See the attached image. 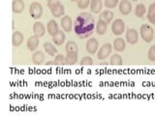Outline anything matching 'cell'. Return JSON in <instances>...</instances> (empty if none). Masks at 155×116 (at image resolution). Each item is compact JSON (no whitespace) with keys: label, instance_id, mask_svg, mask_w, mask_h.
I'll list each match as a JSON object with an SVG mask.
<instances>
[{"label":"cell","instance_id":"cell-11","mask_svg":"<svg viewBox=\"0 0 155 116\" xmlns=\"http://www.w3.org/2000/svg\"><path fill=\"white\" fill-rule=\"evenodd\" d=\"M39 43H40V41H39V37L38 36H36V35L31 36L27 40V44H26L27 48L30 51L35 50L36 48L38 47V46H39Z\"/></svg>","mask_w":155,"mask_h":116},{"label":"cell","instance_id":"cell-2","mask_svg":"<svg viewBox=\"0 0 155 116\" xmlns=\"http://www.w3.org/2000/svg\"><path fill=\"white\" fill-rule=\"evenodd\" d=\"M140 37H142L143 40L147 43H150L154 38L153 28L150 25H147V24H143V25L140 26Z\"/></svg>","mask_w":155,"mask_h":116},{"label":"cell","instance_id":"cell-26","mask_svg":"<svg viewBox=\"0 0 155 116\" xmlns=\"http://www.w3.org/2000/svg\"><path fill=\"white\" fill-rule=\"evenodd\" d=\"M110 63L111 65H122L123 64L122 57H121L119 54H114L110 57Z\"/></svg>","mask_w":155,"mask_h":116},{"label":"cell","instance_id":"cell-37","mask_svg":"<svg viewBox=\"0 0 155 116\" xmlns=\"http://www.w3.org/2000/svg\"><path fill=\"white\" fill-rule=\"evenodd\" d=\"M132 1H134V2H136V1H138V0H132Z\"/></svg>","mask_w":155,"mask_h":116},{"label":"cell","instance_id":"cell-32","mask_svg":"<svg viewBox=\"0 0 155 116\" xmlns=\"http://www.w3.org/2000/svg\"><path fill=\"white\" fill-rule=\"evenodd\" d=\"M147 55H148V59L150 61H155V50H154V47L153 46L152 47H150L149 48V50H148V53H147Z\"/></svg>","mask_w":155,"mask_h":116},{"label":"cell","instance_id":"cell-3","mask_svg":"<svg viewBox=\"0 0 155 116\" xmlns=\"http://www.w3.org/2000/svg\"><path fill=\"white\" fill-rule=\"evenodd\" d=\"M29 13H30L31 17L35 19H38L42 18L43 14V7L39 2H33L29 6Z\"/></svg>","mask_w":155,"mask_h":116},{"label":"cell","instance_id":"cell-4","mask_svg":"<svg viewBox=\"0 0 155 116\" xmlns=\"http://www.w3.org/2000/svg\"><path fill=\"white\" fill-rule=\"evenodd\" d=\"M124 30H125V23L122 19L120 18L115 19L113 22V24H111V31L116 36L121 35L124 32Z\"/></svg>","mask_w":155,"mask_h":116},{"label":"cell","instance_id":"cell-34","mask_svg":"<svg viewBox=\"0 0 155 116\" xmlns=\"http://www.w3.org/2000/svg\"><path fill=\"white\" fill-rule=\"evenodd\" d=\"M155 13V3H152L148 8V14H151Z\"/></svg>","mask_w":155,"mask_h":116},{"label":"cell","instance_id":"cell-38","mask_svg":"<svg viewBox=\"0 0 155 116\" xmlns=\"http://www.w3.org/2000/svg\"><path fill=\"white\" fill-rule=\"evenodd\" d=\"M153 47H154V50H155V45H154V46H153Z\"/></svg>","mask_w":155,"mask_h":116},{"label":"cell","instance_id":"cell-8","mask_svg":"<svg viewBox=\"0 0 155 116\" xmlns=\"http://www.w3.org/2000/svg\"><path fill=\"white\" fill-rule=\"evenodd\" d=\"M132 11V5H131L129 0H122L119 3V12L123 16H128Z\"/></svg>","mask_w":155,"mask_h":116},{"label":"cell","instance_id":"cell-21","mask_svg":"<svg viewBox=\"0 0 155 116\" xmlns=\"http://www.w3.org/2000/svg\"><path fill=\"white\" fill-rule=\"evenodd\" d=\"M51 14H52V16L53 17H55V18H60L61 16H63L64 14V11H65V9H64V6L60 3L59 5H57L56 7H54L53 9L51 10Z\"/></svg>","mask_w":155,"mask_h":116},{"label":"cell","instance_id":"cell-27","mask_svg":"<svg viewBox=\"0 0 155 116\" xmlns=\"http://www.w3.org/2000/svg\"><path fill=\"white\" fill-rule=\"evenodd\" d=\"M54 65L55 66H63V65H66L65 64V57L63 56L62 54H57L54 58Z\"/></svg>","mask_w":155,"mask_h":116},{"label":"cell","instance_id":"cell-6","mask_svg":"<svg viewBox=\"0 0 155 116\" xmlns=\"http://www.w3.org/2000/svg\"><path fill=\"white\" fill-rule=\"evenodd\" d=\"M110 52H111V45L110 44H105L99 50L97 57H98L99 60H104L110 54Z\"/></svg>","mask_w":155,"mask_h":116},{"label":"cell","instance_id":"cell-36","mask_svg":"<svg viewBox=\"0 0 155 116\" xmlns=\"http://www.w3.org/2000/svg\"><path fill=\"white\" fill-rule=\"evenodd\" d=\"M72 2H78V0H71Z\"/></svg>","mask_w":155,"mask_h":116},{"label":"cell","instance_id":"cell-35","mask_svg":"<svg viewBox=\"0 0 155 116\" xmlns=\"http://www.w3.org/2000/svg\"><path fill=\"white\" fill-rule=\"evenodd\" d=\"M51 65H54V62H53V61L46 62V66H51Z\"/></svg>","mask_w":155,"mask_h":116},{"label":"cell","instance_id":"cell-1","mask_svg":"<svg viewBox=\"0 0 155 116\" xmlns=\"http://www.w3.org/2000/svg\"><path fill=\"white\" fill-rule=\"evenodd\" d=\"M94 18L90 13H81L74 21V31L76 35L84 39L89 37L94 30Z\"/></svg>","mask_w":155,"mask_h":116},{"label":"cell","instance_id":"cell-20","mask_svg":"<svg viewBox=\"0 0 155 116\" xmlns=\"http://www.w3.org/2000/svg\"><path fill=\"white\" fill-rule=\"evenodd\" d=\"M78 61V53H67L65 57V64L66 65H75Z\"/></svg>","mask_w":155,"mask_h":116},{"label":"cell","instance_id":"cell-10","mask_svg":"<svg viewBox=\"0 0 155 116\" xmlns=\"http://www.w3.org/2000/svg\"><path fill=\"white\" fill-rule=\"evenodd\" d=\"M73 24H74V22L72 21V19L69 16H64L61 18V26L64 31L70 32L72 30Z\"/></svg>","mask_w":155,"mask_h":116},{"label":"cell","instance_id":"cell-30","mask_svg":"<svg viewBox=\"0 0 155 116\" xmlns=\"http://www.w3.org/2000/svg\"><path fill=\"white\" fill-rule=\"evenodd\" d=\"M93 64V60L90 56H85L81 60V65H92Z\"/></svg>","mask_w":155,"mask_h":116},{"label":"cell","instance_id":"cell-33","mask_svg":"<svg viewBox=\"0 0 155 116\" xmlns=\"http://www.w3.org/2000/svg\"><path fill=\"white\" fill-rule=\"evenodd\" d=\"M147 18L150 23H152L155 25V13L154 14H147Z\"/></svg>","mask_w":155,"mask_h":116},{"label":"cell","instance_id":"cell-24","mask_svg":"<svg viewBox=\"0 0 155 116\" xmlns=\"http://www.w3.org/2000/svg\"><path fill=\"white\" fill-rule=\"evenodd\" d=\"M107 26H108V24L106 22H104L103 21H98L97 22V25H96V31L97 33L99 34V35H104L107 31Z\"/></svg>","mask_w":155,"mask_h":116},{"label":"cell","instance_id":"cell-18","mask_svg":"<svg viewBox=\"0 0 155 116\" xmlns=\"http://www.w3.org/2000/svg\"><path fill=\"white\" fill-rule=\"evenodd\" d=\"M52 41L54 42L55 45L61 46L65 42V34L63 31H58L54 36H52Z\"/></svg>","mask_w":155,"mask_h":116},{"label":"cell","instance_id":"cell-25","mask_svg":"<svg viewBox=\"0 0 155 116\" xmlns=\"http://www.w3.org/2000/svg\"><path fill=\"white\" fill-rule=\"evenodd\" d=\"M145 13H147V8H145V6L143 4H138L137 6H136L135 14H136V16H137V17L143 18Z\"/></svg>","mask_w":155,"mask_h":116},{"label":"cell","instance_id":"cell-29","mask_svg":"<svg viewBox=\"0 0 155 116\" xmlns=\"http://www.w3.org/2000/svg\"><path fill=\"white\" fill-rule=\"evenodd\" d=\"M118 4V0H105V5L107 8H114Z\"/></svg>","mask_w":155,"mask_h":116},{"label":"cell","instance_id":"cell-5","mask_svg":"<svg viewBox=\"0 0 155 116\" xmlns=\"http://www.w3.org/2000/svg\"><path fill=\"white\" fill-rule=\"evenodd\" d=\"M126 40H127V42L129 44H131V45H135V44H137L139 41L138 31L136 30V29H133V28L127 29V31H126Z\"/></svg>","mask_w":155,"mask_h":116},{"label":"cell","instance_id":"cell-13","mask_svg":"<svg viewBox=\"0 0 155 116\" xmlns=\"http://www.w3.org/2000/svg\"><path fill=\"white\" fill-rule=\"evenodd\" d=\"M99 19L108 24L114 19V13L110 11V10H106L103 13H101V14L99 16Z\"/></svg>","mask_w":155,"mask_h":116},{"label":"cell","instance_id":"cell-22","mask_svg":"<svg viewBox=\"0 0 155 116\" xmlns=\"http://www.w3.org/2000/svg\"><path fill=\"white\" fill-rule=\"evenodd\" d=\"M44 48H45V50L46 52L48 53V54H50L51 56H54V54H56L57 53V50H56V47L52 45L51 43H45L44 44Z\"/></svg>","mask_w":155,"mask_h":116},{"label":"cell","instance_id":"cell-17","mask_svg":"<svg viewBox=\"0 0 155 116\" xmlns=\"http://www.w3.org/2000/svg\"><path fill=\"white\" fill-rule=\"evenodd\" d=\"M44 60H45V55H44V52L41 50L36 51L32 55V61L35 65H41Z\"/></svg>","mask_w":155,"mask_h":116},{"label":"cell","instance_id":"cell-12","mask_svg":"<svg viewBox=\"0 0 155 116\" xmlns=\"http://www.w3.org/2000/svg\"><path fill=\"white\" fill-rule=\"evenodd\" d=\"M47 30H48V33L50 34L51 36H54L55 34L59 31L58 25H57V23L54 19H51V21H48V25H47Z\"/></svg>","mask_w":155,"mask_h":116},{"label":"cell","instance_id":"cell-28","mask_svg":"<svg viewBox=\"0 0 155 116\" xmlns=\"http://www.w3.org/2000/svg\"><path fill=\"white\" fill-rule=\"evenodd\" d=\"M91 0H78V7L80 9H86L89 6Z\"/></svg>","mask_w":155,"mask_h":116},{"label":"cell","instance_id":"cell-23","mask_svg":"<svg viewBox=\"0 0 155 116\" xmlns=\"http://www.w3.org/2000/svg\"><path fill=\"white\" fill-rule=\"evenodd\" d=\"M65 50L67 53H79V47H78V45L73 41H70L66 44V47H65Z\"/></svg>","mask_w":155,"mask_h":116},{"label":"cell","instance_id":"cell-19","mask_svg":"<svg viewBox=\"0 0 155 116\" xmlns=\"http://www.w3.org/2000/svg\"><path fill=\"white\" fill-rule=\"evenodd\" d=\"M114 50L116 51H118V52L123 51L125 50V47H126V44H125L123 39L122 38L115 39L114 42Z\"/></svg>","mask_w":155,"mask_h":116},{"label":"cell","instance_id":"cell-9","mask_svg":"<svg viewBox=\"0 0 155 116\" xmlns=\"http://www.w3.org/2000/svg\"><path fill=\"white\" fill-rule=\"evenodd\" d=\"M33 32H34V34H35L36 36H38L39 38H41V37H43L44 35H45L46 27L42 22L37 21V22L34 23V25H33Z\"/></svg>","mask_w":155,"mask_h":116},{"label":"cell","instance_id":"cell-31","mask_svg":"<svg viewBox=\"0 0 155 116\" xmlns=\"http://www.w3.org/2000/svg\"><path fill=\"white\" fill-rule=\"evenodd\" d=\"M59 4H60L59 0H48V7L51 10L53 9L54 7H56L57 5H59Z\"/></svg>","mask_w":155,"mask_h":116},{"label":"cell","instance_id":"cell-15","mask_svg":"<svg viewBox=\"0 0 155 116\" xmlns=\"http://www.w3.org/2000/svg\"><path fill=\"white\" fill-rule=\"evenodd\" d=\"M13 12L16 14H21L24 10V3L22 0H14L12 4Z\"/></svg>","mask_w":155,"mask_h":116},{"label":"cell","instance_id":"cell-16","mask_svg":"<svg viewBox=\"0 0 155 116\" xmlns=\"http://www.w3.org/2000/svg\"><path fill=\"white\" fill-rule=\"evenodd\" d=\"M12 41H13V46L14 47H19L22 44L23 42V35L22 33H21L19 31H16L13 34V38H12Z\"/></svg>","mask_w":155,"mask_h":116},{"label":"cell","instance_id":"cell-7","mask_svg":"<svg viewBox=\"0 0 155 116\" xmlns=\"http://www.w3.org/2000/svg\"><path fill=\"white\" fill-rule=\"evenodd\" d=\"M98 47H99V43L94 38L89 39V40L86 42V51L88 52L89 54H94V53H96Z\"/></svg>","mask_w":155,"mask_h":116},{"label":"cell","instance_id":"cell-14","mask_svg":"<svg viewBox=\"0 0 155 116\" xmlns=\"http://www.w3.org/2000/svg\"><path fill=\"white\" fill-rule=\"evenodd\" d=\"M103 7V3L102 0H91L90 2V10L92 13L94 14H99Z\"/></svg>","mask_w":155,"mask_h":116}]
</instances>
